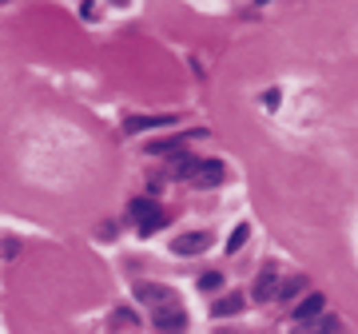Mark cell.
I'll return each mask as SVG.
<instances>
[{"mask_svg": "<svg viewBox=\"0 0 358 334\" xmlns=\"http://www.w3.org/2000/svg\"><path fill=\"white\" fill-rule=\"evenodd\" d=\"M168 124H175V115H132V120L124 124V131H128V135H139V131H148V128H168Z\"/></svg>", "mask_w": 358, "mask_h": 334, "instance_id": "obj_6", "label": "cell"}, {"mask_svg": "<svg viewBox=\"0 0 358 334\" xmlns=\"http://www.w3.org/2000/svg\"><path fill=\"white\" fill-rule=\"evenodd\" d=\"M335 326H339L335 315H319V318H311V322H295L291 334H335Z\"/></svg>", "mask_w": 358, "mask_h": 334, "instance_id": "obj_7", "label": "cell"}, {"mask_svg": "<svg viewBox=\"0 0 358 334\" xmlns=\"http://www.w3.org/2000/svg\"><path fill=\"white\" fill-rule=\"evenodd\" d=\"M199 131H191V135H171V140H155V144H148V155H168V151H179L183 155V144L188 140H195Z\"/></svg>", "mask_w": 358, "mask_h": 334, "instance_id": "obj_9", "label": "cell"}, {"mask_svg": "<svg viewBox=\"0 0 358 334\" xmlns=\"http://www.w3.org/2000/svg\"><path fill=\"white\" fill-rule=\"evenodd\" d=\"M132 219L139 223V235H155V231H164L168 227V211L155 203V199H132Z\"/></svg>", "mask_w": 358, "mask_h": 334, "instance_id": "obj_1", "label": "cell"}, {"mask_svg": "<svg viewBox=\"0 0 358 334\" xmlns=\"http://www.w3.org/2000/svg\"><path fill=\"white\" fill-rule=\"evenodd\" d=\"M208 247H211V231H188V235H179V239L171 243V251H175V255H183V259L203 255Z\"/></svg>", "mask_w": 358, "mask_h": 334, "instance_id": "obj_3", "label": "cell"}, {"mask_svg": "<svg viewBox=\"0 0 358 334\" xmlns=\"http://www.w3.org/2000/svg\"><path fill=\"white\" fill-rule=\"evenodd\" d=\"M247 235H251V231H247V223H243V227H235V231H231V239H227V255H239V247L247 243Z\"/></svg>", "mask_w": 358, "mask_h": 334, "instance_id": "obj_13", "label": "cell"}, {"mask_svg": "<svg viewBox=\"0 0 358 334\" xmlns=\"http://www.w3.org/2000/svg\"><path fill=\"white\" fill-rule=\"evenodd\" d=\"M151 326H155V331H164V334H175V331H183V326H188V315H183V307H179V302H171V307H159V311L151 315Z\"/></svg>", "mask_w": 358, "mask_h": 334, "instance_id": "obj_2", "label": "cell"}, {"mask_svg": "<svg viewBox=\"0 0 358 334\" xmlns=\"http://www.w3.org/2000/svg\"><path fill=\"white\" fill-rule=\"evenodd\" d=\"M275 295H279V287H275V271H263V275L255 278V291H251V298H255V302H271Z\"/></svg>", "mask_w": 358, "mask_h": 334, "instance_id": "obj_10", "label": "cell"}, {"mask_svg": "<svg viewBox=\"0 0 358 334\" xmlns=\"http://www.w3.org/2000/svg\"><path fill=\"white\" fill-rule=\"evenodd\" d=\"M219 287H223V275H219V271H208V275H199V291H203V295H215Z\"/></svg>", "mask_w": 358, "mask_h": 334, "instance_id": "obj_12", "label": "cell"}, {"mask_svg": "<svg viewBox=\"0 0 358 334\" xmlns=\"http://www.w3.org/2000/svg\"><path fill=\"white\" fill-rule=\"evenodd\" d=\"M302 287H306V278H302V275H295V278H287L283 287H279V295H283V298H291V295H299Z\"/></svg>", "mask_w": 358, "mask_h": 334, "instance_id": "obj_14", "label": "cell"}, {"mask_svg": "<svg viewBox=\"0 0 358 334\" xmlns=\"http://www.w3.org/2000/svg\"><path fill=\"white\" fill-rule=\"evenodd\" d=\"M322 311H326V298H322V295H306L299 307H295V318H299V322H311V318H319Z\"/></svg>", "mask_w": 358, "mask_h": 334, "instance_id": "obj_8", "label": "cell"}, {"mask_svg": "<svg viewBox=\"0 0 358 334\" xmlns=\"http://www.w3.org/2000/svg\"><path fill=\"white\" fill-rule=\"evenodd\" d=\"M223 164L219 159H199V167H195V175H191V183L195 187H215V183H223Z\"/></svg>", "mask_w": 358, "mask_h": 334, "instance_id": "obj_4", "label": "cell"}, {"mask_svg": "<svg viewBox=\"0 0 358 334\" xmlns=\"http://www.w3.org/2000/svg\"><path fill=\"white\" fill-rule=\"evenodd\" d=\"M135 298L155 302V307H171V302H179V298L168 291V287H155V282H135Z\"/></svg>", "mask_w": 358, "mask_h": 334, "instance_id": "obj_5", "label": "cell"}, {"mask_svg": "<svg viewBox=\"0 0 358 334\" xmlns=\"http://www.w3.org/2000/svg\"><path fill=\"white\" fill-rule=\"evenodd\" d=\"M243 311V295H227V298H219L215 307H211V315L215 318H231V315H239Z\"/></svg>", "mask_w": 358, "mask_h": 334, "instance_id": "obj_11", "label": "cell"}]
</instances>
